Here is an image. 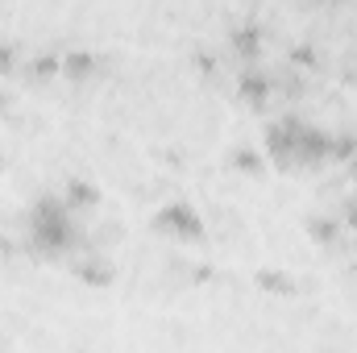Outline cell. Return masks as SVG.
Instances as JSON below:
<instances>
[{
	"label": "cell",
	"instance_id": "obj_1",
	"mask_svg": "<svg viewBox=\"0 0 357 353\" xmlns=\"http://www.w3.org/2000/svg\"><path fill=\"white\" fill-rule=\"evenodd\" d=\"M29 254L38 262H63L84 246V225H79V212L63 200V195H38L33 208H29Z\"/></svg>",
	"mask_w": 357,
	"mask_h": 353
},
{
	"label": "cell",
	"instance_id": "obj_2",
	"mask_svg": "<svg viewBox=\"0 0 357 353\" xmlns=\"http://www.w3.org/2000/svg\"><path fill=\"white\" fill-rule=\"evenodd\" d=\"M328 150H333V133L320 125H307L295 112L266 125V158L278 171H312L328 163Z\"/></svg>",
	"mask_w": 357,
	"mask_h": 353
},
{
	"label": "cell",
	"instance_id": "obj_3",
	"mask_svg": "<svg viewBox=\"0 0 357 353\" xmlns=\"http://www.w3.org/2000/svg\"><path fill=\"white\" fill-rule=\"evenodd\" d=\"M154 229L158 233H167V237H175V241H204V220H199V212L191 208V204H167V208H158L154 212Z\"/></svg>",
	"mask_w": 357,
	"mask_h": 353
},
{
	"label": "cell",
	"instance_id": "obj_4",
	"mask_svg": "<svg viewBox=\"0 0 357 353\" xmlns=\"http://www.w3.org/2000/svg\"><path fill=\"white\" fill-rule=\"evenodd\" d=\"M274 80H270L266 71L258 67V63H245V71L237 75V96H241V104L245 108H254V112H266L270 100H274Z\"/></svg>",
	"mask_w": 357,
	"mask_h": 353
},
{
	"label": "cell",
	"instance_id": "obj_5",
	"mask_svg": "<svg viewBox=\"0 0 357 353\" xmlns=\"http://www.w3.org/2000/svg\"><path fill=\"white\" fill-rule=\"evenodd\" d=\"M262 25L258 21H237L233 29H229V46H233V54L241 59V63H258L262 59Z\"/></svg>",
	"mask_w": 357,
	"mask_h": 353
},
{
	"label": "cell",
	"instance_id": "obj_6",
	"mask_svg": "<svg viewBox=\"0 0 357 353\" xmlns=\"http://www.w3.org/2000/svg\"><path fill=\"white\" fill-rule=\"evenodd\" d=\"M71 270H75V278L88 283V287H112V278H116V270L104 262L100 254H91V250H79V258L71 262Z\"/></svg>",
	"mask_w": 357,
	"mask_h": 353
},
{
	"label": "cell",
	"instance_id": "obj_7",
	"mask_svg": "<svg viewBox=\"0 0 357 353\" xmlns=\"http://www.w3.org/2000/svg\"><path fill=\"white\" fill-rule=\"evenodd\" d=\"M96 71H100L96 50H63V80H71V84H88Z\"/></svg>",
	"mask_w": 357,
	"mask_h": 353
},
{
	"label": "cell",
	"instance_id": "obj_8",
	"mask_svg": "<svg viewBox=\"0 0 357 353\" xmlns=\"http://www.w3.org/2000/svg\"><path fill=\"white\" fill-rule=\"evenodd\" d=\"M63 200H67L75 212H88V208H96V204H100V187H96L91 179H67Z\"/></svg>",
	"mask_w": 357,
	"mask_h": 353
},
{
	"label": "cell",
	"instance_id": "obj_9",
	"mask_svg": "<svg viewBox=\"0 0 357 353\" xmlns=\"http://www.w3.org/2000/svg\"><path fill=\"white\" fill-rule=\"evenodd\" d=\"M307 237L316 241V246H337L341 241V233H345V225L341 220H333V216H307Z\"/></svg>",
	"mask_w": 357,
	"mask_h": 353
},
{
	"label": "cell",
	"instance_id": "obj_10",
	"mask_svg": "<svg viewBox=\"0 0 357 353\" xmlns=\"http://www.w3.org/2000/svg\"><path fill=\"white\" fill-rule=\"evenodd\" d=\"M54 75H63V54H33L29 59V80H54Z\"/></svg>",
	"mask_w": 357,
	"mask_h": 353
},
{
	"label": "cell",
	"instance_id": "obj_11",
	"mask_svg": "<svg viewBox=\"0 0 357 353\" xmlns=\"http://www.w3.org/2000/svg\"><path fill=\"white\" fill-rule=\"evenodd\" d=\"M254 283H258L262 291H270V295H291V291H295L291 274H282V270H258Z\"/></svg>",
	"mask_w": 357,
	"mask_h": 353
},
{
	"label": "cell",
	"instance_id": "obj_12",
	"mask_svg": "<svg viewBox=\"0 0 357 353\" xmlns=\"http://www.w3.org/2000/svg\"><path fill=\"white\" fill-rule=\"evenodd\" d=\"M233 171H241V175H262L266 171V163H262V154L258 150H233Z\"/></svg>",
	"mask_w": 357,
	"mask_h": 353
},
{
	"label": "cell",
	"instance_id": "obj_13",
	"mask_svg": "<svg viewBox=\"0 0 357 353\" xmlns=\"http://www.w3.org/2000/svg\"><path fill=\"white\" fill-rule=\"evenodd\" d=\"M357 154V133H333V150H328V163H349Z\"/></svg>",
	"mask_w": 357,
	"mask_h": 353
},
{
	"label": "cell",
	"instance_id": "obj_14",
	"mask_svg": "<svg viewBox=\"0 0 357 353\" xmlns=\"http://www.w3.org/2000/svg\"><path fill=\"white\" fill-rule=\"evenodd\" d=\"M21 63V46L17 42H0V75H13Z\"/></svg>",
	"mask_w": 357,
	"mask_h": 353
},
{
	"label": "cell",
	"instance_id": "obj_15",
	"mask_svg": "<svg viewBox=\"0 0 357 353\" xmlns=\"http://www.w3.org/2000/svg\"><path fill=\"white\" fill-rule=\"evenodd\" d=\"M291 63L316 71V67H320V50H316V46H295V50H291Z\"/></svg>",
	"mask_w": 357,
	"mask_h": 353
},
{
	"label": "cell",
	"instance_id": "obj_16",
	"mask_svg": "<svg viewBox=\"0 0 357 353\" xmlns=\"http://www.w3.org/2000/svg\"><path fill=\"white\" fill-rule=\"evenodd\" d=\"M341 225L357 233V195H349V204H345V216H341Z\"/></svg>",
	"mask_w": 357,
	"mask_h": 353
},
{
	"label": "cell",
	"instance_id": "obj_17",
	"mask_svg": "<svg viewBox=\"0 0 357 353\" xmlns=\"http://www.w3.org/2000/svg\"><path fill=\"white\" fill-rule=\"evenodd\" d=\"M4 112H8V96L0 91V117H4Z\"/></svg>",
	"mask_w": 357,
	"mask_h": 353
},
{
	"label": "cell",
	"instance_id": "obj_18",
	"mask_svg": "<svg viewBox=\"0 0 357 353\" xmlns=\"http://www.w3.org/2000/svg\"><path fill=\"white\" fill-rule=\"evenodd\" d=\"M349 171H354V179H357V154H354V158H349Z\"/></svg>",
	"mask_w": 357,
	"mask_h": 353
}]
</instances>
